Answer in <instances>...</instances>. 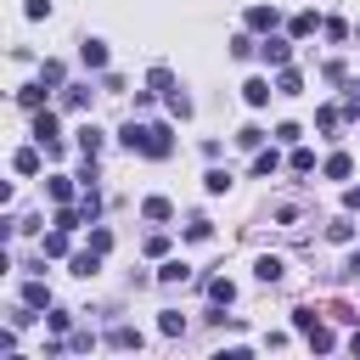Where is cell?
<instances>
[{"instance_id":"8d00e7d4","label":"cell","mask_w":360,"mask_h":360,"mask_svg":"<svg viewBox=\"0 0 360 360\" xmlns=\"http://www.w3.org/2000/svg\"><path fill=\"white\" fill-rule=\"evenodd\" d=\"M270 141H276V146H298V141H304V129L287 118V124H276V129H270Z\"/></svg>"},{"instance_id":"d6a6232c","label":"cell","mask_w":360,"mask_h":360,"mask_svg":"<svg viewBox=\"0 0 360 360\" xmlns=\"http://www.w3.org/2000/svg\"><path fill=\"white\" fill-rule=\"evenodd\" d=\"M231 56H236V62H248V56H259V39H253L248 28H242V34H231Z\"/></svg>"},{"instance_id":"4dcf8cb0","label":"cell","mask_w":360,"mask_h":360,"mask_svg":"<svg viewBox=\"0 0 360 360\" xmlns=\"http://www.w3.org/2000/svg\"><path fill=\"white\" fill-rule=\"evenodd\" d=\"M287 169H292V174H315V152H309V146L298 141V146L287 152Z\"/></svg>"},{"instance_id":"7dc6e473","label":"cell","mask_w":360,"mask_h":360,"mask_svg":"<svg viewBox=\"0 0 360 360\" xmlns=\"http://www.w3.org/2000/svg\"><path fill=\"white\" fill-rule=\"evenodd\" d=\"M343 208H349V214H360V186H349V191H343Z\"/></svg>"},{"instance_id":"3957f363","label":"cell","mask_w":360,"mask_h":360,"mask_svg":"<svg viewBox=\"0 0 360 360\" xmlns=\"http://www.w3.org/2000/svg\"><path fill=\"white\" fill-rule=\"evenodd\" d=\"M242 28H248V34H276V28H281V11L259 0V6H248V11H242Z\"/></svg>"},{"instance_id":"2e32d148","label":"cell","mask_w":360,"mask_h":360,"mask_svg":"<svg viewBox=\"0 0 360 360\" xmlns=\"http://www.w3.org/2000/svg\"><path fill=\"white\" fill-rule=\"evenodd\" d=\"M141 219H146V225H169V219H174V202H169V197H146V202H141Z\"/></svg>"},{"instance_id":"484cf974","label":"cell","mask_w":360,"mask_h":360,"mask_svg":"<svg viewBox=\"0 0 360 360\" xmlns=\"http://www.w3.org/2000/svg\"><path fill=\"white\" fill-rule=\"evenodd\" d=\"M321 22H326V17H321V11H298V17H292V22H287V34H292V39H309V34H315V28H321Z\"/></svg>"},{"instance_id":"1f68e13d","label":"cell","mask_w":360,"mask_h":360,"mask_svg":"<svg viewBox=\"0 0 360 360\" xmlns=\"http://www.w3.org/2000/svg\"><path fill=\"white\" fill-rule=\"evenodd\" d=\"M158 332L163 338H186V315L180 309H158Z\"/></svg>"},{"instance_id":"d4e9b609","label":"cell","mask_w":360,"mask_h":360,"mask_svg":"<svg viewBox=\"0 0 360 360\" xmlns=\"http://www.w3.org/2000/svg\"><path fill=\"white\" fill-rule=\"evenodd\" d=\"M304 343H309V349H315V354H332V349H338V332H332V326H321V321H315V326H309V332H304Z\"/></svg>"},{"instance_id":"74e56055","label":"cell","mask_w":360,"mask_h":360,"mask_svg":"<svg viewBox=\"0 0 360 360\" xmlns=\"http://www.w3.org/2000/svg\"><path fill=\"white\" fill-rule=\"evenodd\" d=\"M79 208H84V219L96 225V219H101V191H96V186H84V191H79Z\"/></svg>"},{"instance_id":"bcb514c9","label":"cell","mask_w":360,"mask_h":360,"mask_svg":"<svg viewBox=\"0 0 360 360\" xmlns=\"http://www.w3.org/2000/svg\"><path fill=\"white\" fill-rule=\"evenodd\" d=\"M338 276H343V281H360V248L343 259V270H338Z\"/></svg>"},{"instance_id":"277c9868","label":"cell","mask_w":360,"mask_h":360,"mask_svg":"<svg viewBox=\"0 0 360 360\" xmlns=\"http://www.w3.org/2000/svg\"><path fill=\"white\" fill-rule=\"evenodd\" d=\"M28 135H34L39 146L62 141V118H56V107H39V112H34V124H28Z\"/></svg>"},{"instance_id":"4316f807","label":"cell","mask_w":360,"mask_h":360,"mask_svg":"<svg viewBox=\"0 0 360 360\" xmlns=\"http://www.w3.org/2000/svg\"><path fill=\"white\" fill-rule=\"evenodd\" d=\"M298 90H304V73H298L292 62H287V68H276V96H298Z\"/></svg>"},{"instance_id":"7a4b0ae2","label":"cell","mask_w":360,"mask_h":360,"mask_svg":"<svg viewBox=\"0 0 360 360\" xmlns=\"http://www.w3.org/2000/svg\"><path fill=\"white\" fill-rule=\"evenodd\" d=\"M141 158H158V163L174 158V124H163V118L146 124V152H141Z\"/></svg>"},{"instance_id":"52a82bcc","label":"cell","mask_w":360,"mask_h":360,"mask_svg":"<svg viewBox=\"0 0 360 360\" xmlns=\"http://www.w3.org/2000/svg\"><path fill=\"white\" fill-rule=\"evenodd\" d=\"M11 169H17L22 180H34V174L45 169V146H39V141H34V146H17V152H11Z\"/></svg>"},{"instance_id":"d590c367","label":"cell","mask_w":360,"mask_h":360,"mask_svg":"<svg viewBox=\"0 0 360 360\" xmlns=\"http://www.w3.org/2000/svg\"><path fill=\"white\" fill-rule=\"evenodd\" d=\"M321 34H326L332 45H343V39H354V28H349L343 17H326V22H321Z\"/></svg>"},{"instance_id":"8fae6325","label":"cell","mask_w":360,"mask_h":360,"mask_svg":"<svg viewBox=\"0 0 360 360\" xmlns=\"http://www.w3.org/2000/svg\"><path fill=\"white\" fill-rule=\"evenodd\" d=\"M73 146H79V152H90V158H101V146H107V129H101V124H90V118H84V124H79V129H73Z\"/></svg>"},{"instance_id":"4fadbf2b","label":"cell","mask_w":360,"mask_h":360,"mask_svg":"<svg viewBox=\"0 0 360 360\" xmlns=\"http://www.w3.org/2000/svg\"><path fill=\"white\" fill-rule=\"evenodd\" d=\"M17 101H22L28 112H39V107H51V84H45V79H34V84H17Z\"/></svg>"},{"instance_id":"8992f818","label":"cell","mask_w":360,"mask_h":360,"mask_svg":"<svg viewBox=\"0 0 360 360\" xmlns=\"http://www.w3.org/2000/svg\"><path fill=\"white\" fill-rule=\"evenodd\" d=\"M79 68L84 73H107V39H96V34L79 39Z\"/></svg>"},{"instance_id":"ac0fdd59","label":"cell","mask_w":360,"mask_h":360,"mask_svg":"<svg viewBox=\"0 0 360 360\" xmlns=\"http://www.w3.org/2000/svg\"><path fill=\"white\" fill-rule=\"evenodd\" d=\"M22 304H28V309H51V287H45V276H28V281H22Z\"/></svg>"},{"instance_id":"836d02e7","label":"cell","mask_w":360,"mask_h":360,"mask_svg":"<svg viewBox=\"0 0 360 360\" xmlns=\"http://www.w3.org/2000/svg\"><path fill=\"white\" fill-rule=\"evenodd\" d=\"M146 90H158V96H163V90H174V68H163V62H158V68H146Z\"/></svg>"},{"instance_id":"603a6c76","label":"cell","mask_w":360,"mask_h":360,"mask_svg":"<svg viewBox=\"0 0 360 360\" xmlns=\"http://www.w3.org/2000/svg\"><path fill=\"white\" fill-rule=\"evenodd\" d=\"M321 174H326V180H349V174H354V158H349V152H326Z\"/></svg>"},{"instance_id":"ee69618b","label":"cell","mask_w":360,"mask_h":360,"mask_svg":"<svg viewBox=\"0 0 360 360\" xmlns=\"http://www.w3.org/2000/svg\"><path fill=\"white\" fill-rule=\"evenodd\" d=\"M315 321H321V315H315V304H298V309H292V332H309Z\"/></svg>"},{"instance_id":"d6986e66","label":"cell","mask_w":360,"mask_h":360,"mask_svg":"<svg viewBox=\"0 0 360 360\" xmlns=\"http://www.w3.org/2000/svg\"><path fill=\"white\" fill-rule=\"evenodd\" d=\"M101 343H107V349H141L146 338H141L135 326H124V321H118V326H107V338H101Z\"/></svg>"},{"instance_id":"f1b7e54d","label":"cell","mask_w":360,"mask_h":360,"mask_svg":"<svg viewBox=\"0 0 360 360\" xmlns=\"http://www.w3.org/2000/svg\"><path fill=\"white\" fill-rule=\"evenodd\" d=\"M180 236H186V242H208V236H214V219H208V214H191V219L180 225Z\"/></svg>"},{"instance_id":"cb8c5ba5","label":"cell","mask_w":360,"mask_h":360,"mask_svg":"<svg viewBox=\"0 0 360 360\" xmlns=\"http://www.w3.org/2000/svg\"><path fill=\"white\" fill-rule=\"evenodd\" d=\"M208 304L231 309V304H236V281H231V276H214V281H208Z\"/></svg>"},{"instance_id":"7bdbcfd3","label":"cell","mask_w":360,"mask_h":360,"mask_svg":"<svg viewBox=\"0 0 360 360\" xmlns=\"http://www.w3.org/2000/svg\"><path fill=\"white\" fill-rule=\"evenodd\" d=\"M45 326H51V332H68V326H73V309H56V304H51V309H45Z\"/></svg>"},{"instance_id":"f35d334b","label":"cell","mask_w":360,"mask_h":360,"mask_svg":"<svg viewBox=\"0 0 360 360\" xmlns=\"http://www.w3.org/2000/svg\"><path fill=\"white\" fill-rule=\"evenodd\" d=\"M326 242H354V219H349V214H338V219L326 225Z\"/></svg>"},{"instance_id":"e575fe53","label":"cell","mask_w":360,"mask_h":360,"mask_svg":"<svg viewBox=\"0 0 360 360\" xmlns=\"http://www.w3.org/2000/svg\"><path fill=\"white\" fill-rule=\"evenodd\" d=\"M264 141H270V129H259V124H248V129H236V146H242V152H259Z\"/></svg>"},{"instance_id":"9a60e30c","label":"cell","mask_w":360,"mask_h":360,"mask_svg":"<svg viewBox=\"0 0 360 360\" xmlns=\"http://www.w3.org/2000/svg\"><path fill=\"white\" fill-rule=\"evenodd\" d=\"M158 281H163V287H180V281H191V264L169 253V259H158Z\"/></svg>"},{"instance_id":"f6af8a7d","label":"cell","mask_w":360,"mask_h":360,"mask_svg":"<svg viewBox=\"0 0 360 360\" xmlns=\"http://www.w3.org/2000/svg\"><path fill=\"white\" fill-rule=\"evenodd\" d=\"M22 17H28V22H39V17H51V0H22Z\"/></svg>"},{"instance_id":"f546056e","label":"cell","mask_w":360,"mask_h":360,"mask_svg":"<svg viewBox=\"0 0 360 360\" xmlns=\"http://www.w3.org/2000/svg\"><path fill=\"white\" fill-rule=\"evenodd\" d=\"M39 79H45L51 90H62V84H68V62H56V56H45V62H39Z\"/></svg>"},{"instance_id":"5b68a950","label":"cell","mask_w":360,"mask_h":360,"mask_svg":"<svg viewBox=\"0 0 360 360\" xmlns=\"http://www.w3.org/2000/svg\"><path fill=\"white\" fill-rule=\"evenodd\" d=\"M112 141H118L124 152H135V158H141V152H146V118H141V112H135V118H124Z\"/></svg>"},{"instance_id":"83f0119b","label":"cell","mask_w":360,"mask_h":360,"mask_svg":"<svg viewBox=\"0 0 360 360\" xmlns=\"http://www.w3.org/2000/svg\"><path fill=\"white\" fill-rule=\"evenodd\" d=\"M202 191H208V197H225V191H231V169L208 163V174H202Z\"/></svg>"},{"instance_id":"ba28073f","label":"cell","mask_w":360,"mask_h":360,"mask_svg":"<svg viewBox=\"0 0 360 360\" xmlns=\"http://www.w3.org/2000/svg\"><path fill=\"white\" fill-rule=\"evenodd\" d=\"M79 191H84V186H79V174H62V169H56V174H45V197H51V202H73Z\"/></svg>"},{"instance_id":"5bb4252c","label":"cell","mask_w":360,"mask_h":360,"mask_svg":"<svg viewBox=\"0 0 360 360\" xmlns=\"http://www.w3.org/2000/svg\"><path fill=\"white\" fill-rule=\"evenodd\" d=\"M56 101H62L68 112H90V84H73V79H68V84L56 90Z\"/></svg>"},{"instance_id":"7402d4cb","label":"cell","mask_w":360,"mask_h":360,"mask_svg":"<svg viewBox=\"0 0 360 360\" xmlns=\"http://www.w3.org/2000/svg\"><path fill=\"white\" fill-rule=\"evenodd\" d=\"M276 169H281V152H276V146H259V152H253V180H270Z\"/></svg>"},{"instance_id":"44dd1931","label":"cell","mask_w":360,"mask_h":360,"mask_svg":"<svg viewBox=\"0 0 360 360\" xmlns=\"http://www.w3.org/2000/svg\"><path fill=\"white\" fill-rule=\"evenodd\" d=\"M338 124H343V107H332V101H326V107H315V129H321L326 141H338Z\"/></svg>"},{"instance_id":"30bf717a","label":"cell","mask_w":360,"mask_h":360,"mask_svg":"<svg viewBox=\"0 0 360 360\" xmlns=\"http://www.w3.org/2000/svg\"><path fill=\"white\" fill-rule=\"evenodd\" d=\"M101 259H107V253H96V248H79V253H68V270H73L79 281H96V276H101Z\"/></svg>"},{"instance_id":"b9f144b4","label":"cell","mask_w":360,"mask_h":360,"mask_svg":"<svg viewBox=\"0 0 360 360\" xmlns=\"http://www.w3.org/2000/svg\"><path fill=\"white\" fill-rule=\"evenodd\" d=\"M141 248H146V259H169V236H163V231H152Z\"/></svg>"},{"instance_id":"9c48e42d","label":"cell","mask_w":360,"mask_h":360,"mask_svg":"<svg viewBox=\"0 0 360 360\" xmlns=\"http://www.w3.org/2000/svg\"><path fill=\"white\" fill-rule=\"evenodd\" d=\"M39 253H45V259H68V253H73V231H62V225L39 231Z\"/></svg>"},{"instance_id":"60d3db41","label":"cell","mask_w":360,"mask_h":360,"mask_svg":"<svg viewBox=\"0 0 360 360\" xmlns=\"http://www.w3.org/2000/svg\"><path fill=\"white\" fill-rule=\"evenodd\" d=\"M73 174H79V186H96V180H101V169H96V158H90V152L79 158V169H73Z\"/></svg>"},{"instance_id":"e0dca14e","label":"cell","mask_w":360,"mask_h":360,"mask_svg":"<svg viewBox=\"0 0 360 360\" xmlns=\"http://www.w3.org/2000/svg\"><path fill=\"white\" fill-rule=\"evenodd\" d=\"M253 276H259V281H264V287H276V281H281V276H287V264H281V259H276V253H259V259H253Z\"/></svg>"},{"instance_id":"ab89813d","label":"cell","mask_w":360,"mask_h":360,"mask_svg":"<svg viewBox=\"0 0 360 360\" xmlns=\"http://www.w3.org/2000/svg\"><path fill=\"white\" fill-rule=\"evenodd\" d=\"M84 248H96V253H112V231H107V225H90V231H84Z\"/></svg>"},{"instance_id":"7c38bea8","label":"cell","mask_w":360,"mask_h":360,"mask_svg":"<svg viewBox=\"0 0 360 360\" xmlns=\"http://www.w3.org/2000/svg\"><path fill=\"white\" fill-rule=\"evenodd\" d=\"M270 96H276V79H264V73H253V79L242 84V101H248V107H270Z\"/></svg>"},{"instance_id":"c3c4849f","label":"cell","mask_w":360,"mask_h":360,"mask_svg":"<svg viewBox=\"0 0 360 360\" xmlns=\"http://www.w3.org/2000/svg\"><path fill=\"white\" fill-rule=\"evenodd\" d=\"M349 354H360V326H354V332H349Z\"/></svg>"},{"instance_id":"ffe728a7","label":"cell","mask_w":360,"mask_h":360,"mask_svg":"<svg viewBox=\"0 0 360 360\" xmlns=\"http://www.w3.org/2000/svg\"><path fill=\"white\" fill-rule=\"evenodd\" d=\"M163 107H169V118H180V124H186V118L197 112V107H191V96H186L180 84H174V90H163Z\"/></svg>"},{"instance_id":"6da1fadb","label":"cell","mask_w":360,"mask_h":360,"mask_svg":"<svg viewBox=\"0 0 360 360\" xmlns=\"http://www.w3.org/2000/svg\"><path fill=\"white\" fill-rule=\"evenodd\" d=\"M259 62L264 68H287L292 62V34H264L259 39Z\"/></svg>"}]
</instances>
